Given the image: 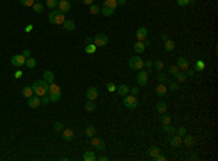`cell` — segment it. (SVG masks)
I'll list each match as a JSON object with an SVG mask.
<instances>
[{
  "label": "cell",
  "mask_w": 218,
  "mask_h": 161,
  "mask_svg": "<svg viewBox=\"0 0 218 161\" xmlns=\"http://www.w3.org/2000/svg\"><path fill=\"white\" fill-rule=\"evenodd\" d=\"M48 87H50V84H48L45 80H38L32 84L34 94H36V96H39V97L45 96V94L48 93Z\"/></svg>",
  "instance_id": "6da1fadb"
},
{
  "label": "cell",
  "mask_w": 218,
  "mask_h": 161,
  "mask_svg": "<svg viewBox=\"0 0 218 161\" xmlns=\"http://www.w3.org/2000/svg\"><path fill=\"white\" fill-rule=\"evenodd\" d=\"M48 20H50V23H52V25H63L64 20H66V13L58 10V9H54L50 15H48Z\"/></svg>",
  "instance_id": "7a4b0ae2"
},
{
  "label": "cell",
  "mask_w": 218,
  "mask_h": 161,
  "mask_svg": "<svg viewBox=\"0 0 218 161\" xmlns=\"http://www.w3.org/2000/svg\"><path fill=\"white\" fill-rule=\"evenodd\" d=\"M128 65L132 70H143L144 68V60L140 57H132L128 60Z\"/></svg>",
  "instance_id": "3957f363"
},
{
  "label": "cell",
  "mask_w": 218,
  "mask_h": 161,
  "mask_svg": "<svg viewBox=\"0 0 218 161\" xmlns=\"http://www.w3.org/2000/svg\"><path fill=\"white\" fill-rule=\"evenodd\" d=\"M108 41H109L108 35H105V33H96L93 36V44L96 47H105L108 44Z\"/></svg>",
  "instance_id": "277c9868"
},
{
  "label": "cell",
  "mask_w": 218,
  "mask_h": 161,
  "mask_svg": "<svg viewBox=\"0 0 218 161\" xmlns=\"http://www.w3.org/2000/svg\"><path fill=\"white\" fill-rule=\"evenodd\" d=\"M124 105L128 109H135L138 106V99L132 94H126V96H124Z\"/></svg>",
  "instance_id": "5b68a950"
},
{
  "label": "cell",
  "mask_w": 218,
  "mask_h": 161,
  "mask_svg": "<svg viewBox=\"0 0 218 161\" xmlns=\"http://www.w3.org/2000/svg\"><path fill=\"white\" fill-rule=\"evenodd\" d=\"M25 57L22 55V54H16V55H13L12 58H10V63H12V65H15V67H17V68H20V67H23L25 65Z\"/></svg>",
  "instance_id": "8992f818"
},
{
  "label": "cell",
  "mask_w": 218,
  "mask_h": 161,
  "mask_svg": "<svg viewBox=\"0 0 218 161\" xmlns=\"http://www.w3.org/2000/svg\"><path fill=\"white\" fill-rule=\"evenodd\" d=\"M41 105H42V102H41V97H39V96L32 94L31 97H28V106H29V107L36 109V107H39Z\"/></svg>",
  "instance_id": "52a82bcc"
},
{
  "label": "cell",
  "mask_w": 218,
  "mask_h": 161,
  "mask_svg": "<svg viewBox=\"0 0 218 161\" xmlns=\"http://www.w3.org/2000/svg\"><path fill=\"white\" fill-rule=\"evenodd\" d=\"M137 80H138V84H140V86H145L147 81H148V71H145V70H138Z\"/></svg>",
  "instance_id": "ba28073f"
},
{
  "label": "cell",
  "mask_w": 218,
  "mask_h": 161,
  "mask_svg": "<svg viewBox=\"0 0 218 161\" xmlns=\"http://www.w3.org/2000/svg\"><path fill=\"white\" fill-rule=\"evenodd\" d=\"M90 144L93 145V148H96V150H99V151H103V150H105V142H103V139L99 137H92Z\"/></svg>",
  "instance_id": "9c48e42d"
},
{
  "label": "cell",
  "mask_w": 218,
  "mask_h": 161,
  "mask_svg": "<svg viewBox=\"0 0 218 161\" xmlns=\"http://www.w3.org/2000/svg\"><path fill=\"white\" fill-rule=\"evenodd\" d=\"M147 35H148V29L145 26H141L137 29L135 32V36H137V41H145L147 39Z\"/></svg>",
  "instance_id": "30bf717a"
},
{
  "label": "cell",
  "mask_w": 218,
  "mask_h": 161,
  "mask_svg": "<svg viewBox=\"0 0 218 161\" xmlns=\"http://www.w3.org/2000/svg\"><path fill=\"white\" fill-rule=\"evenodd\" d=\"M84 94L87 97V100H95V99H98V96H99V91H98L96 87H89V89L86 90Z\"/></svg>",
  "instance_id": "8fae6325"
},
{
  "label": "cell",
  "mask_w": 218,
  "mask_h": 161,
  "mask_svg": "<svg viewBox=\"0 0 218 161\" xmlns=\"http://www.w3.org/2000/svg\"><path fill=\"white\" fill-rule=\"evenodd\" d=\"M177 67H179L180 71H186L189 68V61L186 58H183V57H179L177 58Z\"/></svg>",
  "instance_id": "7c38bea8"
},
{
  "label": "cell",
  "mask_w": 218,
  "mask_h": 161,
  "mask_svg": "<svg viewBox=\"0 0 218 161\" xmlns=\"http://www.w3.org/2000/svg\"><path fill=\"white\" fill-rule=\"evenodd\" d=\"M70 9H71V3L68 0H58V10L66 13V12H70Z\"/></svg>",
  "instance_id": "4fadbf2b"
},
{
  "label": "cell",
  "mask_w": 218,
  "mask_h": 161,
  "mask_svg": "<svg viewBox=\"0 0 218 161\" xmlns=\"http://www.w3.org/2000/svg\"><path fill=\"white\" fill-rule=\"evenodd\" d=\"M166 93H167V86H166V83H160V84H157V87H156V94L159 97H163Z\"/></svg>",
  "instance_id": "5bb4252c"
},
{
  "label": "cell",
  "mask_w": 218,
  "mask_h": 161,
  "mask_svg": "<svg viewBox=\"0 0 218 161\" xmlns=\"http://www.w3.org/2000/svg\"><path fill=\"white\" fill-rule=\"evenodd\" d=\"M73 138H74V132H73V129H63V139L64 141H67V142H70V141H73Z\"/></svg>",
  "instance_id": "9a60e30c"
},
{
  "label": "cell",
  "mask_w": 218,
  "mask_h": 161,
  "mask_svg": "<svg viewBox=\"0 0 218 161\" xmlns=\"http://www.w3.org/2000/svg\"><path fill=\"white\" fill-rule=\"evenodd\" d=\"M145 42L144 41H137L134 44V51L137 52V54H143L144 51H145Z\"/></svg>",
  "instance_id": "2e32d148"
},
{
  "label": "cell",
  "mask_w": 218,
  "mask_h": 161,
  "mask_svg": "<svg viewBox=\"0 0 218 161\" xmlns=\"http://www.w3.org/2000/svg\"><path fill=\"white\" fill-rule=\"evenodd\" d=\"M115 91H117L119 96L124 97V96H126V94L129 93V87H128L126 84H119V86L117 87V90H115Z\"/></svg>",
  "instance_id": "e0dca14e"
},
{
  "label": "cell",
  "mask_w": 218,
  "mask_h": 161,
  "mask_svg": "<svg viewBox=\"0 0 218 161\" xmlns=\"http://www.w3.org/2000/svg\"><path fill=\"white\" fill-rule=\"evenodd\" d=\"M54 79H55V74L51 71V70H45V71H44V80L47 81L48 84H50V83H52V81H54Z\"/></svg>",
  "instance_id": "ac0fdd59"
},
{
  "label": "cell",
  "mask_w": 218,
  "mask_h": 161,
  "mask_svg": "<svg viewBox=\"0 0 218 161\" xmlns=\"http://www.w3.org/2000/svg\"><path fill=\"white\" fill-rule=\"evenodd\" d=\"M182 144H185L186 147H192L195 144V139H193L192 135H183L182 137Z\"/></svg>",
  "instance_id": "d6986e66"
},
{
  "label": "cell",
  "mask_w": 218,
  "mask_h": 161,
  "mask_svg": "<svg viewBox=\"0 0 218 161\" xmlns=\"http://www.w3.org/2000/svg\"><path fill=\"white\" fill-rule=\"evenodd\" d=\"M63 28H64L66 31H74V29H76V22H74V20H71V19H68V20H64V23H63Z\"/></svg>",
  "instance_id": "ffe728a7"
},
{
  "label": "cell",
  "mask_w": 218,
  "mask_h": 161,
  "mask_svg": "<svg viewBox=\"0 0 218 161\" xmlns=\"http://www.w3.org/2000/svg\"><path fill=\"white\" fill-rule=\"evenodd\" d=\"M32 94H34V89H32V86H25V87L22 89V96L23 97L28 99V97H31Z\"/></svg>",
  "instance_id": "44dd1931"
},
{
  "label": "cell",
  "mask_w": 218,
  "mask_h": 161,
  "mask_svg": "<svg viewBox=\"0 0 218 161\" xmlns=\"http://www.w3.org/2000/svg\"><path fill=\"white\" fill-rule=\"evenodd\" d=\"M95 160H96L95 151H86L83 154V161H95Z\"/></svg>",
  "instance_id": "7402d4cb"
},
{
  "label": "cell",
  "mask_w": 218,
  "mask_h": 161,
  "mask_svg": "<svg viewBox=\"0 0 218 161\" xmlns=\"http://www.w3.org/2000/svg\"><path fill=\"white\" fill-rule=\"evenodd\" d=\"M170 145L173 147V148H176L179 145H182V137L180 135H175V137L170 139Z\"/></svg>",
  "instance_id": "603a6c76"
},
{
  "label": "cell",
  "mask_w": 218,
  "mask_h": 161,
  "mask_svg": "<svg viewBox=\"0 0 218 161\" xmlns=\"http://www.w3.org/2000/svg\"><path fill=\"white\" fill-rule=\"evenodd\" d=\"M32 9H34L35 13H42L44 9H45V6L42 5V2H35L34 5H32Z\"/></svg>",
  "instance_id": "cb8c5ba5"
},
{
  "label": "cell",
  "mask_w": 218,
  "mask_h": 161,
  "mask_svg": "<svg viewBox=\"0 0 218 161\" xmlns=\"http://www.w3.org/2000/svg\"><path fill=\"white\" fill-rule=\"evenodd\" d=\"M115 10L117 9H114V8H106V6H103V9H102V15L103 16H106V17H109V16H112L114 13H115Z\"/></svg>",
  "instance_id": "d4e9b609"
},
{
  "label": "cell",
  "mask_w": 218,
  "mask_h": 161,
  "mask_svg": "<svg viewBox=\"0 0 218 161\" xmlns=\"http://www.w3.org/2000/svg\"><path fill=\"white\" fill-rule=\"evenodd\" d=\"M156 110H157L160 115H163V113H166V110H167V105H166L164 102H160V103H157V106H156Z\"/></svg>",
  "instance_id": "484cf974"
},
{
  "label": "cell",
  "mask_w": 218,
  "mask_h": 161,
  "mask_svg": "<svg viewBox=\"0 0 218 161\" xmlns=\"http://www.w3.org/2000/svg\"><path fill=\"white\" fill-rule=\"evenodd\" d=\"M84 109H86L87 112H93V110L96 109V105H95V100H87V102L84 103Z\"/></svg>",
  "instance_id": "4316f807"
},
{
  "label": "cell",
  "mask_w": 218,
  "mask_h": 161,
  "mask_svg": "<svg viewBox=\"0 0 218 161\" xmlns=\"http://www.w3.org/2000/svg\"><path fill=\"white\" fill-rule=\"evenodd\" d=\"M96 49H98V47L93 44V42H90V44H87L86 47H84V51L87 52V54H95L96 52Z\"/></svg>",
  "instance_id": "83f0119b"
},
{
  "label": "cell",
  "mask_w": 218,
  "mask_h": 161,
  "mask_svg": "<svg viewBox=\"0 0 218 161\" xmlns=\"http://www.w3.org/2000/svg\"><path fill=\"white\" fill-rule=\"evenodd\" d=\"M164 49H166L167 52L173 51V49H175V41H172V39L164 41Z\"/></svg>",
  "instance_id": "f1b7e54d"
},
{
  "label": "cell",
  "mask_w": 218,
  "mask_h": 161,
  "mask_svg": "<svg viewBox=\"0 0 218 161\" xmlns=\"http://www.w3.org/2000/svg\"><path fill=\"white\" fill-rule=\"evenodd\" d=\"M147 154L150 155L151 158H154L157 154H160V148H159V147H150V148H148V151H147Z\"/></svg>",
  "instance_id": "f546056e"
},
{
  "label": "cell",
  "mask_w": 218,
  "mask_h": 161,
  "mask_svg": "<svg viewBox=\"0 0 218 161\" xmlns=\"http://www.w3.org/2000/svg\"><path fill=\"white\" fill-rule=\"evenodd\" d=\"M48 93H61V89H60V86H57L54 81L50 83V87H48Z\"/></svg>",
  "instance_id": "4dcf8cb0"
},
{
  "label": "cell",
  "mask_w": 218,
  "mask_h": 161,
  "mask_svg": "<svg viewBox=\"0 0 218 161\" xmlns=\"http://www.w3.org/2000/svg\"><path fill=\"white\" fill-rule=\"evenodd\" d=\"M47 8L51 10L58 9V0H47Z\"/></svg>",
  "instance_id": "1f68e13d"
},
{
  "label": "cell",
  "mask_w": 218,
  "mask_h": 161,
  "mask_svg": "<svg viewBox=\"0 0 218 161\" xmlns=\"http://www.w3.org/2000/svg\"><path fill=\"white\" fill-rule=\"evenodd\" d=\"M175 79L177 80V83H182V81L186 80V74H185V71H177L175 74Z\"/></svg>",
  "instance_id": "d6a6232c"
},
{
  "label": "cell",
  "mask_w": 218,
  "mask_h": 161,
  "mask_svg": "<svg viewBox=\"0 0 218 161\" xmlns=\"http://www.w3.org/2000/svg\"><path fill=\"white\" fill-rule=\"evenodd\" d=\"M25 65L28 67V68H34L35 65H36V61H35V58H32V57L26 58V60H25Z\"/></svg>",
  "instance_id": "836d02e7"
},
{
  "label": "cell",
  "mask_w": 218,
  "mask_h": 161,
  "mask_svg": "<svg viewBox=\"0 0 218 161\" xmlns=\"http://www.w3.org/2000/svg\"><path fill=\"white\" fill-rule=\"evenodd\" d=\"M163 131H164L166 134H172V135L176 134V128H173L170 123H169V125H163Z\"/></svg>",
  "instance_id": "e575fe53"
},
{
  "label": "cell",
  "mask_w": 218,
  "mask_h": 161,
  "mask_svg": "<svg viewBox=\"0 0 218 161\" xmlns=\"http://www.w3.org/2000/svg\"><path fill=\"white\" fill-rule=\"evenodd\" d=\"M86 135H87L89 138L95 137V135H96V128H95V126H92V125H90V126H87V128H86Z\"/></svg>",
  "instance_id": "d590c367"
},
{
  "label": "cell",
  "mask_w": 218,
  "mask_h": 161,
  "mask_svg": "<svg viewBox=\"0 0 218 161\" xmlns=\"http://www.w3.org/2000/svg\"><path fill=\"white\" fill-rule=\"evenodd\" d=\"M48 96H50L52 103H57L60 100V97H61V93H48Z\"/></svg>",
  "instance_id": "8d00e7d4"
},
{
  "label": "cell",
  "mask_w": 218,
  "mask_h": 161,
  "mask_svg": "<svg viewBox=\"0 0 218 161\" xmlns=\"http://www.w3.org/2000/svg\"><path fill=\"white\" fill-rule=\"evenodd\" d=\"M103 6H106V8H114V9H117L118 3H117V0H105Z\"/></svg>",
  "instance_id": "74e56055"
},
{
  "label": "cell",
  "mask_w": 218,
  "mask_h": 161,
  "mask_svg": "<svg viewBox=\"0 0 218 161\" xmlns=\"http://www.w3.org/2000/svg\"><path fill=\"white\" fill-rule=\"evenodd\" d=\"M160 121H161V123H163V125H169V123L172 122V118H170L169 115H166V113H163V115H161V119H160Z\"/></svg>",
  "instance_id": "f35d334b"
},
{
  "label": "cell",
  "mask_w": 218,
  "mask_h": 161,
  "mask_svg": "<svg viewBox=\"0 0 218 161\" xmlns=\"http://www.w3.org/2000/svg\"><path fill=\"white\" fill-rule=\"evenodd\" d=\"M19 3L25 8H32V5L35 3V0H19Z\"/></svg>",
  "instance_id": "ab89813d"
},
{
  "label": "cell",
  "mask_w": 218,
  "mask_h": 161,
  "mask_svg": "<svg viewBox=\"0 0 218 161\" xmlns=\"http://www.w3.org/2000/svg\"><path fill=\"white\" fill-rule=\"evenodd\" d=\"M195 70H198V71L205 70V63H204V61H201V60H198V61H196V64H195Z\"/></svg>",
  "instance_id": "60d3db41"
},
{
  "label": "cell",
  "mask_w": 218,
  "mask_h": 161,
  "mask_svg": "<svg viewBox=\"0 0 218 161\" xmlns=\"http://www.w3.org/2000/svg\"><path fill=\"white\" fill-rule=\"evenodd\" d=\"M153 67H156V70H160V71H161V70L164 68V63H163L161 60H157L156 63H153Z\"/></svg>",
  "instance_id": "b9f144b4"
},
{
  "label": "cell",
  "mask_w": 218,
  "mask_h": 161,
  "mask_svg": "<svg viewBox=\"0 0 218 161\" xmlns=\"http://www.w3.org/2000/svg\"><path fill=\"white\" fill-rule=\"evenodd\" d=\"M176 3L179 5V6H188V5L195 3V0H176Z\"/></svg>",
  "instance_id": "7bdbcfd3"
},
{
  "label": "cell",
  "mask_w": 218,
  "mask_h": 161,
  "mask_svg": "<svg viewBox=\"0 0 218 161\" xmlns=\"http://www.w3.org/2000/svg\"><path fill=\"white\" fill-rule=\"evenodd\" d=\"M63 129H64V125L61 122H55L54 123V131L55 132H63Z\"/></svg>",
  "instance_id": "ee69618b"
},
{
  "label": "cell",
  "mask_w": 218,
  "mask_h": 161,
  "mask_svg": "<svg viewBox=\"0 0 218 161\" xmlns=\"http://www.w3.org/2000/svg\"><path fill=\"white\" fill-rule=\"evenodd\" d=\"M167 84H169V89L173 90V91L179 89V84H177V83H176L175 80H173V81H169V80H167Z\"/></svg>",
  "instance_id": "f6af8a7d"
},
{
  "label": "cell",
  "mask_w": 218,
  "mask_h": 161,
  "mask_svg": "<svg viewBox=\"0 0 218 161\" xmlns=\"http://www.w3.org/2000/svg\"><path fill=\"white\" fill-rule=\"evenodd\" d=\"M106 89H108L109 93H114L115 90H117V86H115V83H112V81H109L108 84H106Z\"/></svg>",
  "instance_id": "bcb514c9"
},
{
  "label": "cell",
  "mask_w": 218,
  "mask_h": 161,
  "mask_svg": "<svg viewBox=\"0 0 218 161\" xmlns=\"http://www.w3.org/2000/svg\"><path fill=\"white\" fill-rule=\"evenodd\" d=\"M90 13H92V15H98V13H101L99 6H96V5H90Z\"/></svg>",
  "instance_id": "7dc6e473"
},
{
  "label": "cell",
  "mask_w": 218,
  "mask_h": 161,
  "mask_svg": "<svg viewBox=\"0 0 218 161\" xmlns=\"http://www.w3.org/2000/svg\"><path fill=\"white\" fill-rule=\"evenodd\" d=\"M157 80H159L160 83H167V76H166L164 73H160L159 76H157Z\"/></svg>",
  "instance_id": "c3c4849f"
},
{
  "label": "cell",
  "mask_w": 218,
  "mask_h": 161,
  "mask_svg": "<svg viewBox=\"0 0 218 161\" xmlns=\"http://www.w3.org/2000/svg\"><path fill=\"white\" fill-rule=\"evenodd\" d=\"M176 132H177V135L183 137V135H186V128L185 126H179V128H176Z\"/></svg>",
  "instance_id": "681fc988"
},
{
  "label": "cell",
  "mask_w": 218,
  "mask_h": 161,
  "mask_svg": "<svg viewBox=\"0 0 218 161\" xmlns=\"http://www.w3.org/2000/svg\"><path fill=\"white\" fill-rule=\"evenodd\" d=\"M177 71H180L177 65H170V67H169V73H170V74H173V76H175Z\"/></svg>",
  "instance_id": "f907efd6"
},
{
  "label": "cell",
  "mask_w": 218,
  "mask_h": 161,
  "mask_svg": "<svg viewBox=\"0 0 218 161\" xmlns=\"http://www.w3.org/2000/svg\"><path fill=\"white\" fill-rule=\"evenodd\" d=\"M129 93H131L132 96L138 97V94H140V89H138V87H132V89H129Z\"/></svg>",
  "instance_id": "816d5d0a"
},
{
  "label": "cell",
  "mask_w": 218,
  "mask_h": 161,
  "mask_svg": "<svg viewBox=\"0 0 218 161\" xmlns=\"http://www.w3.org/2000/svg\"><path fill=\"white\" fill-rule=\"evenodd\" d=\"M41 102L44 103V105H48V103H51V99H50V96L48 94H45V96H42L41 97Z\"/></svg>",
  "instance_id": "f5cc1de1"
},
{
  "label": "cell",
  "mask_w": 218,
  "mask_h": 161,
  "mask_svg": "<svg viewBox=\"0 0 218 161\" xmlns=\"http://www.w3.org/2000/svg\"><path fill=\"white\" fill-rule=\"evenodd\" d=\"M144 67H145V68H148V70H151V68H153V61H151V60L144 61Z\"/></svg>",
  "instance_id": "db71d44e"
},
{
  "label": "cell",
  "mask_w": 218,
  "mask_h": 161,
  "mask_svg": "<svg viewBox=\"0 0 218 161\" xmlns=\"http://www.w3.org/2000/svg\"><path fill=\"white\" fill-rule=\"evenodd\" d=\"M153 160H156V161H164V160H166V157H164V155H161V154H157V155H156Z\"/></svg>",
  "instance_id": "11a10c76"
},
{
  "label": "cell",
  "mask_w": 218,
  "mask_h": 161,
  "mask_svg": "<svg viewBox=\"0 0 218 161\" xmlns=\"http://www.w3.org/2000/svg\"><path fill=\"white\" fill-rule=\"evenodd\" d=\"M22 55L25 57V58H29V57H31V49H29V48L23 49V52H22Z\"/></svg>",
  "instance_id": "9f6ffc18"
},
{
  "label": "cell",
  "mask_w": 218,
  "mask_h": 161,
  "mask_svg": "<svg viewBox=\"0 0 218 161\" xmlns=\"http://www.w3.org/2000/svg\"><path fill=\"white\" fill-rule=\"evenodd\" d=\"M185 74H186V76H189V77H193V76H195V71H193V70H189V68H188V70L185 71Z\"/></svg>",
  "instance_id": "6f0895ef"
},
{
  "label": "cell",
  "mask_w": 218,
  "mask_h": 161,
  "mask_svg": "<svg viewBox=\"0 0 218 161\" xmlns=\"http://www.w3.org/2000/svg\"><path fill=\"white\" fill-rule=\"evenodd\" d=\"M34 29V26L32 25H26V28H25V32H31Z\"/></svg>",
  "instance_id": "680465c9"
},
{
  "label": "cell",
  "mask_w": 218,
  "mask_h": 161,
  "mask_svg": "<svg viewBox=\"0 0 218 161\" xmlns=\"http://www.w3.org/2000/svg\"><path fill=\"white\" fill-rule=\"evenodd\" d=\"M22 77V71L20 70H17L16 73H15V79H20Z\"/></svg>",
  "instance_id": "91938a15"
},
{
  "label": "cell",
  "mask_w": 218,
  "mask_h": 161,
  "mask_svg": "<svg viewBox=\"0 0 218 161\" xmlns=\"http://www.w3.org/2000/svg\"><path fill=\"white\" fill-rule=\"evenodd\" d=\"M96 160H99V161H108V157L106 155H101L99 158H96Z\"/></svg>",
  "instance_id": "94428289"
},
{
  "label": "cell",
  "mask_w": 218,
  "mask_h": 161,
  "mask_svg": "<svg viewBox=\"0 0 218 161\" xmlns=\"http://www.w3.org/2000/svg\"><path fill=\"white\" fill-rule=\"evenodd\" d=\"M90 42H93V38L92 36H87L86 38V44H90Z\"/></svg>",
  "instance_id": "6125c7cd"
},
{
  "label": "cell",
  "mask_w": 218,
  "mask_h": 161,
  "mask_svg": "<svg viewBox=\"0 0 218 161\" xmlns=\"http://www.w3.org/2000/svg\"><path fill=\"white\" fill-rule=\"evenodd\" d=\"M161 39H163V42H164V41H167L169 38H167V33H163V35H161Z\"/></svg>",
  "instance_id": "be15d7a7"
},
{
  "label": "cell",
  "mask_w": 218,
  "mask_h": 161,
  "mask_svg": "<svg viewBox=\"0 0 218 161\" xmlns=\"http://www.w3.org/2000/svg\"><path fill=\"white\" fill-rule=\"evenodd\" d=\"M125 2H126V0H117V3H118V5H121V6H122V5H125Z\"/></svg>",
  "instance_id": "e7e4bbea"
},
{
  "label": "cell",
  "mask_w": 218,
  "mask_h": 161,
  "mask_svg": "<svg viewBox=\"0 0 218 161\" xmlns=\"http://www.w3.org/2000/svg\"><path fill=\"white\" fill-rule=\"evenodd\" d=\"M86 5H93V0H83Z\"/></svg>",
  "instance_id": "03108f58"
},
{
  "label": "cell",
  "mask_w": 218,
  "mask_h": 161,
  "mask_svg": "<svg viewBox=\"0 0 218 161\" xmlns=\"http://www.w3.org/2000/svg\"><path fill=\"white\" fill-rule=\"evenodd\" d=\"M35 2H42V0H35Z\"/></svg>",
  "instance_id": "003e7915"
}]
</instances>
